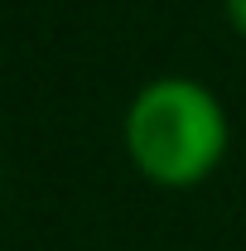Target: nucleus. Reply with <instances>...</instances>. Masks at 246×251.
<instances>
[{"mask_svg": "<svg viewBox=\"0 0 246 251\" xmlns=\"http://www.w3.org/2000/svg\"><path fill=\"white\" fill-rule=\"evenodd\" d=\"M232 126L198 77H154L125 106V155L159 188H193L227 155Z\"/></svg>", "mask_w": 246, "mask_h": 251, "instance_id": "f257e3e1", "label": "nucleus"}, {"mask_svg": "<svg viewBox=\"0 0 246 251\" xmlns=\"http://www.w3.org/2000/svg\"><path fill=\"white\" fill-rule=\"evenodd\" d=\"M222 10H227V25L246 39V0H222Z\"/></svg>", "mask_w": 246, "mask_h": 251, "instance_id": "f03ea898", "label": "nucleus"}]
</instances>
